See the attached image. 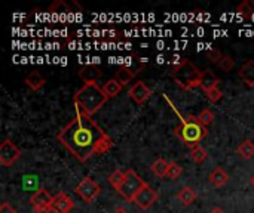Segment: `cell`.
<instances>
[{
  "instance_id": "32",
  "label": "cell",
  "mask_w": 254,
  "mask_h": 213,
  "mask_svg": "<svg viewBox=\"0 0 254 213\" xmlns=\"http://www.w3.org/2000/svg\"><path fill=\"white\" fill-rule=\"evenodd\" d=\"M113 213H128V211H127V209H124V208H118V209H116Z\"/></svg>"
},
{
  "instance_id": "9",
  "label": "cell",
  "mask_w": 254,
  "mask_h": 213,
  "mask_svg": "<svg viewBox=\"0 0 254 213\" xmlns=\"http://www.w3.org/2000/svg\"><path fill=\"white\" fill-rule=\"evenodd\" d=\"M128 95H129V98H131L135 104L143 105V104L152 96V89H150L146 83L137 82V83L128 90Z\"/></svg>"
},
{
  "instance_id": "29",
  "label": "cell",
  "mask_w": 254,
  "mask_h": 213,
  "mask_svg": "<svg viewBox=\"0 0 254 213\" xmlns=\"http://www.w3.org/2000/svg\"><path fill=\"white\" fill-rule=\"evenodd\" d=\"M222 58H223V55H222V52L217 50V49H211V50L207 52V59H208L210 62H213V64H219V62L222 61Z\"/></svg>"
},
{
  "instance_id": "20",
  "label": "cell",
  "mask_w": 254,
  "mask_h": 213,
  "mask_svg": "<svg viewBox=\"0 0 254 213\" xmlns=\"http://www.w3.org/2000/svg\"><path fill=\"white\" fill-rule=\"evenodd\" d=\"M238 15H241L243 19H250L254 16V1L253 0H244L237 7Z\"/></svg>"
},
{
  "instance_id": "15",
  "label": "cell",
  "mask_w": 254,
  "mask_h": 213,
  "mask_svg": "<svg viewBox=\"0 0 254 213\" xmlns=\"http://www.w3.org/2000/svg\"><path fill=\"white\" fill-rule=\"evenodd\" d=\"M217 85H219V77H217L214 73H211V71H208V70L202 73L201 89H202L204 92H208V90H211V89H214V87H219Z\"/></svg>"
},
{
  "instance_id": "6",
  "label": "cell",
  "mask_w": 254,
  "mask_h": 213,
  "mask_svg": "<svg viewBox=\"0 0 254 213\" xmlns=\"http://www.w3.org/2000/svg\"><path fill=\"white\" fill-rule=\"evenodd\" d=\"M76 194L85 202V203H92L101 193V187L91 178V176H85L80 184L76 187Z\"/></svg>"
},
{
  "instance_id": "24",
  "label": "cell",
  "mask_w": 254,
  "mask_h": 213,
  "mask_svg": "<svg viewBox=\"0 0 254 213\" xmlns=\"http://www.w3.org/2000/svg\"><path fill=\"white\" fill-rule=\"evenodd\" d=\"M190 159H192L195 163H202V162H205V159H207V151H205V148H204L202 145L193 147L192 151H190Z\"/></svg>"
},
{
  "instance_id": "12",
  "label": "cell",
  "mask_w": 254,
  "mask_h": 213,
  "mask_svg": "<svg viewBox=\"0 0 254 213\" xmlns=\"http://www.w3.org/2000/svg\"><path fill=\"white\" fill-rule=\"evenodd\" d=\"M79 77L83 80L85 85L97 83V80L101 77V68L98 65H85L79 70Z\"/></svg>"
},
{
  "instance_id": "18",
  "label": "cell",
  "mask_w": 254,
  "mask_h": 213,
  "mask_svg": "<svg viewBox=\"0 0 254 213\" xmlns=\"http://www.w3.org/2000/svg\"><path fill=\"white\" fill-rule=\"evenodd\" d=\"M122 89H124V86H122L116 79H110V80H109L107 83H104V86H103V90H104V93L107 95L109 99L118 96V95L122 92Z\"/></svg>"
},
{
  "instance_id": "33",
  "label": "cell",
  "mask_w": 254,
  "mask_h": 213,
  "mask_svg": "<svg viewBox=\"0 0 254 213\" xmlns=\"http://www.w3.org/2000/svg\"><path fill=\"white\" fill-rule=\"evenodd\" d=\"M252 185L254 187V175H253V178H252Z\"/></svg>"
},
{
  "instance_id": "26",
  "label": "cell",
  "mask_w": 254,
  "mask_h": 213,
  "mask_svg": "<svg viewBox=\"0 0 254 213\" xmlns=\"http://www.w3.org/2000/svg\"><path fill=\"white\" fill-rule=\"evenodd\" d=\"M198 120H199V123L202 125V126H208V125H211L213 122H214V114L210 111V110H202L199 114H198Z\"/></svg>"
},
{
  "instance_id": "2",
  "label": "cell",
  "mask_w": 254,
  "mask_h": 213,
  "mask_svg": "<svg viewBox=\"0 0 254 213\" xmlns=\"http://www.w3.org/2000/svg\"><path fill=\"white\" fill-rule=\"evenodd\" d=\"M107 95L104 93L103 87H100L97 83H88L83 85L74 95V105L76 110L92 116L95 114L106 102H107Z\"/></svg>"
},
{
  "instance_id": "28",
  "label": "cell",
  "mask_w": 254,
  "mask_h": 213,
  "mask_svg": "<svg viewBox=\"0 0 254 213\" xmlns=\"http://www.w3.org/2000/svg\"><path fill=\"white\" fill-rule=\"evenodd\" d=\"M205 95H207V98L210 99V102L216 104V102H219V101L222 99V96H223V92H222L219 87H214V89H211V90L205 92Z\"/></svg>"
},
{
  "instance_id": "11",
  "label": "cell",
  "mask_w": 254,
  "mask_h": 213,
  "mask_svg": "<svg viewBox=\"0 0 254 213\" xmlns=\"http://www.w3.org/2000/svg\"><path fill=\"white\" fill-rule=\"evenodd\" d=\"M73 208H74V203H73V200L65 193H58L57 196H54V200H52V212L70 213Z\"/></svg>"
},
{
  "instance_id": "31",
  "label": "cell",
  "mask_w": 254,
  "mask_h": 213,
  "mask_svg": "<svg viewBox=\"0 0 254 213\" xmlns=\"http://www.w3.org/2000/svg\"><path fill=\"white\" fill-rule=\"evenodd\" d=\"M210 213H225V211H223V209H220V208H214V209H211V211H210Z\"/></svg>"
},
{
  "instance_id": "10",
  "label": "cell",
  "mask_w": 254,
  "mask_h": 213,
  "mask_svg": "<svg viewBox=\"0 0 254 213\" xmlns=\"http://www.w3.org/2000/svg\"><path fill=\"white\" fill-rule=\"evenodd\" d=\"M155 202H158V193L152 188V187H149V185H146L138 194H137V197H135V200H134V203L140 208V209H149V208H152L153 205H155Z\"/></svg>"
},
{
  "instance_id": "25",
  "label": "cell",
  "mask_w": 254,
  "mask_h": 213,
  "mask_svg": "<svg viewBox=\"0 0 254 213\" xmlns=\"http://www.w3.org/2000/svg\"><path fill=\"white\" fill-rule=\"evenodd\" d=\"M182 173H183V168H182L179 163L171 162V163H170V168H168L167 178H170V179H177V178L182 176Z\"/></svg>"
},
{
  "instance_id": "13",
  "label": "cell",
  "mask_w": 254,
  "mask_h": 213,
  "mask_svg": "<svg viewBox=\"0 0 254 213\" xmlns=\"http://www.w3.org/2000/svg\"><path fill=\"white\" fill-rule=\"evenodd\" d=\"M137 73L138 71H135V70H132L131 67H127V65H124V67H121L118 71H116V74H115V77L113 79H116L122 86H127L135 76H137Z\"/></svg>"
},
{
  "instance_id": "4",
  "label": "cell",
  "mask_w": 254,
  "mask_h": 213,
  "mask_svg": "<svg viewBox=\"0 0 254 213\" xmlns=\"http://www.w3.org/2000/svg\"><path fill=\"white\" fill-rule=\"evenodd\" d=\"M171 76H173L176 85L179 87H182L183 90L201 87L202 71H199L198 67L189 59H179L173 65Z\"/></svg>"
},
{
  "instance_id": "3",
  "label": "cell",
  "mask_w": 254,
  "mask_h": 213,
  "mask_svg": "<svg viewBox=\"0 0 254 213\" xmlns=\"http://www.w3.org/2000/svg\"><path fill=\"white\" fill-rule=\"evenodd\" d=\"M164 98L167 99V102H170V105L173 107L174 113L179 116V119H180V122H182V126H180V128H176V132H174L176 136H179V138H180L188 147H190V148L199 145V142H201V141L207 136V133H208L207 128L202 126V125L199 123L198 117H193V116L182 117V114L177 111V108L174 107V104H173L167 96H164Z\"/></svg>"
},
{
  "instance_id": "7",
  "label": "cell",
  "mask_w": 254,
  "mask_h": 213,
  "mask_svg": "<svg viewBox=\"0 0 254 213\" xmlns=\"http://www.w3.org/2000/svg\"><path fill=\"white\" fill-rule=\"evenodd\" d=\"M21 156L19 148L10 141V139H4L0 145V165L7 168L12 166Z\"/></svg>"
},
{
  "instance_id": "30",
  "label": "cell",
  "mask_w": 254,
  "mask_h": 213,
  "mask_svg": "<svg viewBox=\"0 0 254 213\" xmlns=\"http://www.w3.org/2000/svg\"><path fill=\"white\" fill-rule=\"evenodd\" d=\"M0 213H18L9 203H1L0 206Z\"/></svg>"
},
{
  "instance_id": "22",
  "label": "cell",
  "mask_w": 254,
  "mask_h": 213,
  "mask_svg": "<svg viewBox=\"0 0 254 213\" xmlns=\"http://www.w3.org/2000/svg\"><path fill=\"white\" fill-rule=\"evenodd\" d=\"M238 154L243 157V159H252L254 156V144L252 141H244L238 148H237Z\"/></svg>"
},
{
  "instance_id": "14",
  "label": "cell",
  "mask_w": 254,
  "mask_h": 213,
  "mask_svg": "<svg viewBox=\"0 0 254 213\" xmlns=\"http://www.w3.org/2000/svg\"><path fill=\"white\" fill-rule=\"evenodd\" d=\"M240 77L249 87H254V61H249L241 67Z\"/></svg>"
},
{
  "instance_id": "19",
  "label": "cell",
  "mask_w": 254,
  "mask_h": 213,
  "mask_svg": "<svg viewBox=\"0 0 254 213\" xmlns=\"http://www.w3.org/2000/svg\"><path fill=\"white\" fill-rule=\"evenodd\" d=\"M196 193H195V190H192L190 187H183L182 190H180V193L177 194V199L182 202V205L183 206H190L195 200H196Z\"/></svg>"
},
{
  "instance_id": "21",
  "label": "cell",
  "mask_w": 254,
  "mask_h": 213,
  "mask_svg": "<svg viewBox=\"0 0 254 213\" xmlns=\"http://www.w3.org/2000/svg\"><path fill=\"white\" fill-rule=\"evenodd\" d=\"M168 168H170V163L164 159H158L155 160V163L152 165V172L158 176V178H165L167 173H168Z\"/></svg>"
},
{
  "instance_id": "27",
  "label": "cell",
  "mask_w": 254,
  "mask_h": 213,
  "mask_svg": "<svg viewBox=\"0 0 254 213\" xmlns=\"http://www.w3.org/2000/svg\"><path fill=\"white\" fill-rule=\"evenodd\" d=\"M217 65H219L223 71H231V70L235 67V61H234L232 56H223L222 61H220Z\"/></svg>"
},
{
  "instance_id": "16",
  "label": "cell",
  "mask_w": 254,
  "mask_h": 213,
  "mask_svg": "<svg viewBox=\"0 0 254 213\" xmlns=\"http://www.w3.org/2000/svg\"><path fill=\"white\" fill-rule=\"evenodd\" d=\"M46 80L43 79V76L37 71H33L30 73L27 77H25V85L31 89V90H39L45 86Z\"/></svg>"
},
{
  "instance_id": "17",
  "label": "cell",
  "mask_w": 254,
  "mask_h": 213,
  "mask_svg": "<svg viewBox=\"0 0 254 213\" xmlns=\"http://www.w3.org/2000/svg\"><path fill=\"white\" fill-rule=\"evenodd\" d=\"M228 181H229V175H228L223 169H220V168L214 169V170L210 173V182H211L214 187H217V188L223 187Z\"/></svg>"
},
{
  "instance_id": "8",
  "label": "cell",
  "mask_w": 254,
  "mask_h": 213,
  "mask_svg": "<svg viewBox=\"0 0 254 213\" xmlns=\"http://www.w3.org/2000/svg\"><path fill=\"white\" fill-rule=\"evenodd\" d=\"M52 200L54 197L46 190H39L30 199V203L36 213H49L52 212Z\"/></svg>"
},
{
  "instance_id": "1",
  "label": "cell",
  "mask_w": 254,
  "mask_h": 213,
  "mask_svg": "<svg viewBox=\"0 0 254 213\" xmlns=\"http://www.w3.org/2000/svg\"><path fill=\"white\" fill-rule=\"evenodd\" d=\"M58 141L79 160L86 162L94 154L107 153L113 147L112 138L91 119L76 110V117L58 133Z\"/></svg>"
},
{
  "instance_id": "23",
  "label": "cell",
  "mask_w": 254,
  "mask_h": 213,
  "mask_svg": "<svg viewBox=\"0 0 254 213\" xmlns=\"http://www.w3.org/2000/svg\"><path fill=\"white\" fill-rule=\"evenodd\" d=\"M124 179H125V172H122V170H119V169H116L115 172H112L110 176H109V182H110V185H112L116 191H118L119 187L122 185Z\"/></svg>"
},
{
  "instance_id": "5",
  "label": "cell",
  "mask_w": 254,
  "mask_h": 213,
  "mask_svg": "<svg viewBox=\"0 0 254 213\" xmlns=\"http://www.w3.org/2000/svg\"><path fill=\"white\" fill-rule=\"evenodd\" d=\"M147 184L132 170V169H128L125 172V179L122 182V185L119 187L118 193L127 200V202H134L137 194L146 187Z\"/></svg>"
}]
</instances>
